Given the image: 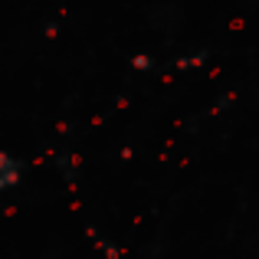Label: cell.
I'll use <instances>...</instances> for the list:
<instances>
[{"instance_id":"obj_1","label":"cell","mask_w":259,"mask_h":259,"mask_svg":"<svg viewBox=\"0 0 259 259\" xmlns=\"http://www.w3.org/2000/svg\"><path fill=\"white\" fill-rule=\"evenodd\" d=\"M17 181H20V164L10 158V154L0 151V190H10Z\"/></svg>"}]
</instances>
